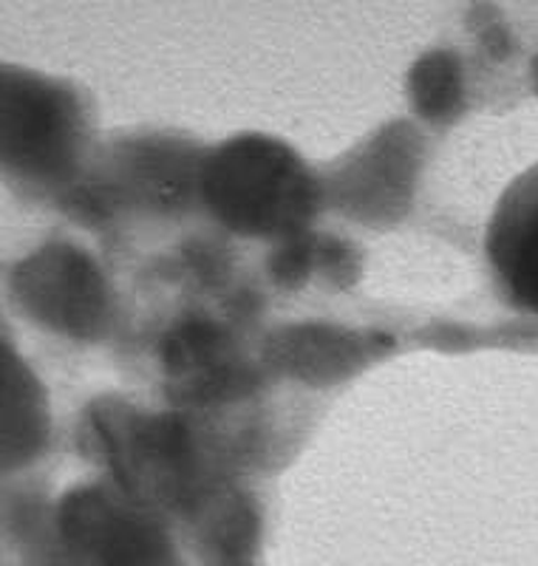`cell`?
I'll return each mask as SVG.
<instances>
[{"mask_svg":"<svg viewBox=\"0 0 538 566\" xmlns=\"http://www.w3.org/2000/svg\"><path fill=\"white\" fill-rule=\"evenodd\" d=\"M201 193L218 221L238 235H301L318 210V185L287 145L238 136L201 161Z\"/></svg>","mask_w":538,"mask_h":566,"instance_id":"cell-1","label":"cell"},{"mask_svg":"<svg viewBox=\"0 0 538 566\" xmlns=\"http://www.w3.org/2000/svg\"><path fill=\"white\" fill-rule=\"evenodd\" d=\"M485 252L507 303L538 315V165L501 193L487 224Z\"/></svg>","mask_w":538,"mask_h":566,"instance_id":"cell-2","label":"cell"},{"mask_svg":"<svg viewBox=\"0 0 538 566\" xmlns=\"http://www.w3.org/2000/svg\"><path fill=\"white\" fill-rule=\"evenodd\" d=\"M411 105L428 123H454L465 108L462 65L454 52H431L411 69Z\"/></svg>","mask_w":538,"mask_h":566,"instance_id":"cell-3","label":"cell"},{"mask_svg":"<svg viewBox=\"0 0 538 566\" xmlns=\"http://www.w3.org/2000/svg\"><path fill=\"white\" fill-rule=\"evenodd\" d=\"M532 85H536V94H538V57L536 63H532Z\"/></svg>","mask_w":538,"mask_h":566,"instance_id":"cell-4","label":"cell"}]
</instances>
